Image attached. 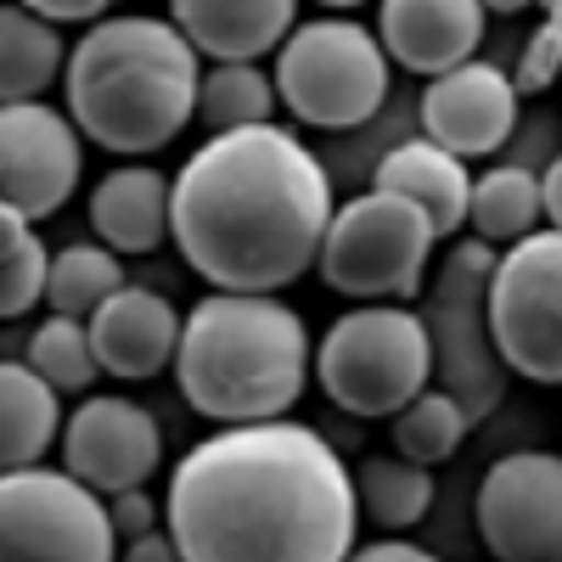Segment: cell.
<instances>
[{"label":"cell","instance_id":"6da1fadb","mask_svg":"<svg viewBox=\"0 0 562 562\" xmlns=\"http://www.w3.org/2000/svg\"><path fill=\"white\" fill-rule=\"evenodd\" d=\"M164 524L180 562H349L355 473L304 422L220 428L175 461Z\"/></svg>","mask_w":562,"mask_h":562},{"label":"cell","instance_id":"7a4b0ae2","mask_svg":"<svg viewBox=\"0 0 562 562\" xmlns=\"http://www.w3.org/2000/svg\"><path fill=\"white\" fill-rule=\"evenodd\" d=\"M333 209L326 164L281 124L209 135L169 180V237L209 293L293 288L321 259Z\"/></svg>","mask_w":562,"mask_h":562},{"label":"cell","instance_id":"3957f363","mask_svg":"<svg viewBox=\"0 0 562 562\" xmlns=\"http://www.w3.org/2000/svg\"><path fill=\"white\" fill-rule=\"evenodd\" d=\"M68 124L90 147L147 158L198 119V52L169 18H102L85 29L63 68Z\"/></svg>","mask_w":562,"mask_h":562},{"label":"cell","instance_id":"277c9868","mask_svg":"<svg viewBox=\"0 0 562 562\" xmlns=\"http://www.w3.org/2000/svg\"><path fill=\"white\" fill-rule=\"evenodd\" d=\"M175 383L220 428L281 422L310 383L304 315L259 293H209L180 321Z\"/></svg>","mask_w":562,"mask_h":562},{"label":"cell","instance_id":"5b68a950","mask_svg":"<svg viewBox=\"0 0 562 562\" xmlns=\"http://www.w3.org/2000/svg\"><path fill=\"white\" fill-rule=\"evenodd\" d=\"M310 366L321 394L349 416H400L422 389H434L428 326L405 304H355L326 326Z\"/></svg>","mask_w":562,"mask_h":562},{"label":"cell","instance_id":"8992f818","mask_svg":"<svg viewBox=\"0 0 562 562\" xmlns=\"http://www.w3.org/2000/svg\"><path fill=\"white\" fill-rule=\"evenodd\" d=\"M276 102L299 124L355 130L389 97V57L355 18H310L276 52Z\"/></svg>","mask_w":562,"mask_h":562},{"label":"cell","instance_id":"52a82bcc","mask_svg":"<svg viewBox=\"0 0 562 562\" xmlns=\"http://www.w3.org/2000/svg\"><path fill=\"white\" fill-rule=\"evenodd\" d=\"M434 225L405 198L360 192L344 209H333V225L321 237V281L355 304H394L416 299L434 259Z\"/></svg>","mask_w":562,"mask_h":562},{"label":"cell","instance_id":"ba28073f","mask_svg":"<svg viewBox=\"0 0 562 562\" xmlns=\"http://www.w3.org/2000/svg\"><path fill=\"white\" fill-rule=\"evenodd\" d=\"M495 270V248L484 243H456L450 259L439 265L428 304H422V326H428V349H434V389H445L473 428L506 400V366L495 360L490 344V321H484V288Z\"/></svg>","mask_w":562,"mask_h":562},{"label":"cell","instance_id":"9c48e42d","mask_svg":"<svg viewBox=\"0 0 562 562\" xmlns=\"http://www.w3.org/2000/svg\"><path fill=\"white\" fill-rule=\"evenodd\" d=\"M484 321L506 378L562 389V231H535L495 259Z\"/></svg>","mask_w":562,"mask_h":562},{"label":"cell","instance_id":"30bf717a","mask_svg":"<svg viewBox=\"0 0 562 562\" xmlns=\"http://www.w3.org/2000/svg\"><path fill=\"white\" fill-rule=\"evenodd\" d=\"M0 562H119L102 495L63 467H29L0 479Z\"/></svg>","mask_w":562,"mask_h":562},{"label":"cell","instance_id":"8fae6325","mask_svg":"<svg viewBox=\"0 0 562 562\" xmlns=\"http://www.w3.org/2000/svg\"><path fill=\"white\" fill-rule=\"evenodd\" d=\"M479 540L495 562H562V456L512 450L479 484Z\"/></svg>","mask_w":562,"mask_h":562},{"label":"cell","instance_id":"7c38bea8","mask_svg":"<svg viewBox=\"0 0 562 562\" xmlns=\"http://www.w3.org/2000/svg\"><path fill=\"white\" fill-rule=\"evenodd\" d=\"M164 461V428L147 405L119 394H90L63 422V473L90 495L140 490Z\"/></svg>","mask_w":562,"mask_h":562},{"label":"cell","instance_id":"4fadbf2b","mask_svg":"<svg viewBox=\"0 0 562 562\" xmlns=\"http://www.w3.org/2000/svg\"><path fill=\"white\" fill-rule=\"evenodd\" d=\"M85 169V140L68 124V113L23 102L0 108V203H7L23 225L57 214Z\"/></svg>","mask_w":562,"mask_h":562},{"label":"cell","instance_id":"5bb4252c","mask_svg":"<svg viewBox=\"0 0 562 562\" xmlns=\"http://www.w3.org/2000/svg\"><path fill=\"white\" fill-rule=\"evenodd\" d=\"M518 130V90L495 63H461L422 90V140L445 147L450 158H490Z\"/></svg>","mask_w":562,"mask_h":562},{"label":"cell","instance_id":"9a60e30c","mask_svg":"<svg viewBox=\"0 0 562 562\" xmlns=\"http://www.w3.org/2000/svg\"><path fill=\"white\" fill-rule=\"evenodd\" d=\"M371 34L405 74L445 79L484 45V7L479 0H383Z\"/></svg>","mask_w":562,"mask_h":562},{"label":"cell","instance_id":"2e32d148","mask_svg":"<svg viewBox=\"0 0 562 562\" xmlns=\"http://www.w3.org/2000/svg\"><path fill=\"white\" fill-rule=\"evenodd\" d=\"M90 333V355L108 378H124V383H147L158 378L164 366H175V349H180V315L175 304L158 293V288H124L85 321Z\"/></svg>","mask_w":562,"mask_h":562},{"label":"cell","instance_id":"e0dca14e","mask_svg":"<svg viewBox=\"0 0 562 562\" xmlns=\"http://www.w3.org/2000/svg\"><path fill=\"white\" fill-rule=\"evenodd\" d=\"M169 23L198 57L259 63L299 29V7L293 0H175Z\"/></svg>","mask_w":562,"mask_h":562},{"label":"cell","instance_id":"ac0fdd59","mask_svg":"<svg viewBox=\"0 0 562 562\" xmlns=\"http://www.w3.org/2000/svg\"><path fill=\"white\" fill-rule=\"evenodd\" d=\"M371 192L405 198L422 220L434 225V237L467 225V198H473V175L461 158H450L434 140H400L394 153H383L378 175H371Z\"/></svg>","mask_w":562,"mask_h":562},{"label":"cell","instance_id":"d6986e66","mask_svg":"<svg viewBox=\"0 0 562 562\" xmlns=\"http://www.w3.org/2000/svg\"><path fill=\"white\" fill-rule=\"evenodd\" d=\"M90 225L108 254H153L169 243V175L153 164H124L97 180Z\"/></svg>","mask_w":562,"mask_h":562},{"label":"cell","instance_id":"ffe728a7","mask_svg":"<svg viewBox=\"0 0 562 562\" xmlns=\"http://www.w3.org/2000/svg\"><path fill=\"white\" fill-rule=\"evenodd\" d=\"M63 439V400L23 360H0V479L29 473Z\"/></svg>","mask_w":562,"mask_h":562},{"label":"cell","instance_id":"44dd1931","mask_svg":"<svg viewBox=\"0 0 562 562\" xmlns=\"http://www.w3.org/2000/svg\"><path fill=\"white\" fill-rule=\"evenodd\" d=\"M68 68V40L29 7H0V108L40 102V90Z\"/></svg>","mask_w":562,"mask_h":562},{"label":"cell","instance_id":"7402d4cb","mask_svg":"<svg viewBox=\"0 0 562 562\" xmlns=\"http://www.w3.org/2000/svg\"><path fill=\"white\" fill-rule=\"evenodd\" d=\"M467 225L473 243L512 248L540 231V175L518 164H495L490 175H473V198H467Z\"/></svg>","mask_w":562,"mask_h":562},{"label":"cell","instance_id":"603a6c76","mask_svg":"<svg viewBox=\"0 0 562 562\" xmlns=\"http://www.w3.org/2000/svg\"><path fill=\"white\" fill-rule=\"evenodd\" d=\"M355 506L366 512V524L383 529V535L416 529L434 506V473L394 456V450H378V456H366L360 473H355Z\"/></svg>","mask_w":562,"mask_h":562},{"label":"cell","instance_id":"cb8c5ba5","mask_svg":"<svg viewBox=\"0 0 562 562\" xmlns=\"http://www.w3.org/2000/svg\"><path fill=\"white\" fill-rule=\"evenodd\" d=\"M119 288H124V265H119V254H108L97 243H68L63 254H52V270H45V304L63 321L97 315Z\"/></svg>","mask_w":562,"mask_h":562},{"label":"cell","instance_id":"d4e9b609","mask_svg":"<svg viewBox=\"0 0 562 562\" xmlns=\"http://www.w3.org/2000/svg\"><path fill=\"white\" fill-rule=\"evenodd\" d=\"M270 113H276V85L270 74H259V63H214L198 85V119L214 135L276 124Z\"/></svg>","mask_w":562,"mask_h":562},{"label":"cell","instance_id":"484cf974","mask_svg":"<svg viewBox=\"0 0 562 562\" xmlns=\"http://www.w3.org/2000/svg\"><path fill=\"white\" fill-rule=\"evenodd\" d=\"M467 434H473V416H467L445 389H422L394 416V456H405V461H416V467L434 473L439 461H450L467 445Z\"/></svg>","mask_w":562,"mask_h":562},{"label":"cell","instance_id":"4316f807","mask_svg":"<svg viewBox=\"0 0 562 562\" xmlns=\"http://www.w3.org/2000/svg\"><path fill=\"white\" fill-rule=\"evenodd\" d=\"M23 366L34 371V378L52 389L57 400L63 394H90V383H97V355H90V333H85V321H40L29 344H23Z\"/></svg>","mask_w":562,"mask_h":562},{"label":"cell","instance_id":"83f0119b","mask_svg":"<svg viewBox=\"0 0 562 562\" xmlns=\"http://www.w3.org/2000/svg\"><path fill=\"white\" fill-rule=\"evenodd\" d=\"M562 79V0H551V7L540 12V29L524 40V57H518V74H512V90L524 97H540V90H551Z\"/></svg>","mask_w":562,"mask_h":562},{"label":"cell","instance_id":"f1b7e54d","mask_svg":"<svg viewBox=\"0 0 562 562\" xmlns=\"http://www.w3.org/2000/svg\"><path fill=\"white\" fill-rule=\"evenodd\" d=\"M45 270H52V254H45L40 237L0 259V321H18L45 299Z\"/></svg>","mask_w":562,"mask_h":562},{"label":"cell","instance_id":"f546056e","mask_svg":"<svg viewBox=\"0 0 562 562\" xmlns=\"http://www.w3.org/2000/svg\"><path fill=\"white\" fill-rule=\"evenodd\" d=\"M108 524H113V540H140V535H153L164 524V506L147 495V490H124V495H108Z\"/></svg>","mask_w":562,"mask_h":562},{"label":"cell","instance_id":"4dcf8cb0","mask_svg":"<svg viewBox=\"0 0 562 562\" xmlns=\"http://www.w3.org/2000/svg\"><path fill=\"white\" fill-rule=\"evenodd\" d=\"M29 12H34L40 23H52L57 34H63L68 23H85V29H97V23L108 18V7H102V0H29Z\"/></svg>","mask_w":562,"mask_h":562},{"label":"cell","instance_id":"1f68e13d","mask_svg":"<svg viewBox=\"0 0 562 562\" xmlns=\"http://www.w3.org/2000/svg\"><path fill=\"white\" fill-rule=\"evenodd\" d=\"M349 562H439L434 551H422L411 540H371L360 551H349Z\"/></svg>","mask_w":562,"mask_h":562},{"label":"cell","instance_id":"d6a6232c","mask_svg":"<svg viewBox=\"0 0 562 562\" xmlns=\"http://www.w3.org/2000/svg\"><path fill=\"white\" fill-rule=\"evenodd\" d=\"M119 562H180V551H175V540H169L164 529H153V535L130 540V546L119 551Z\"/></svg>","mask_w":562,"mask_h":562},{"label":"cell","instance_id":"836d02e7","mask_svg":"<svg viewBox=\"0 0 562 562\" xmlns=\"http://www.w3.org/2000/svg\"><path fill=\"white\" fill-rule=\"evenodd\" d=\"M540 214L551 220L546 231H562V153H557L551 169L540 175Z\"/></svg>","mask_w":562,"mask_h":562}]
</instances>
